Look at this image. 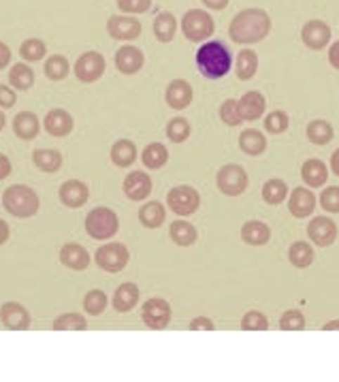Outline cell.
<instances>
[{
  "mask_svg": "<svg viewBox=\"0 0 339 382\" xmlns=\"http://www.w3.org/2000/svg\"><path fill=\"white\" fill-rule=\"evenodd\" d=\"M152 193V177L143 171H130L124 179V195L130 201H143Z\"/></svg>",
  "mask_w": 339,
  "mask_h": 382,
  "instance_id": "9a60e30c",
  "label": "cell"
},
{
  "mask_svg": "<svg viewBox=\"0 0 339 382\" xmlns=\"http://www.w3.org/2000/svg\"><path fill=\"white\" fill-rule=\"evenodd\" d=\"M301 39L309 49H324L331 41V28L320 20H312L303 26Z\"/></svg>",
  "mask_w": 339,
  "mask_h": 382,
  "instance_id": "d6986e66",
  "label": "cell"
},
{
  "mask_svg": "<svg viewBox=\"0 0 339 382\" xmlns=\"http://www.w3.org/2000/svg\"><path fill=\"white\" fill-rule=\"evenodd\" d=\"M141 160L148 169H162L169 160V150L162 144H150L141 152Z\"/></svg>",
  "mask_w": 339,
  "mask_h": 382,
  "instance_id": "e575fe53",
  "label": "cell"
},
{
  "mask_svg": "<svg viewBox=\"0 0 339 382\" xmlns=\"http://www.w3.org/2000/svg\"><path fill=\"white\" fill-rule=\"evenodd\" d=\"M45 75H47V79H51V82H62L66 75H69V71H71V65H69V60H66L64 56H60V53H53V56H49L47 60H45Z\"/></svg>",
  "mask_w": 339,
  "mask_h": 382,
  "instance_id": "1f68e13d",
  "label": "cell"
},
{
  "mask_svg": "<svg viewBox=\"0 0 339 382\" xmlns=\"http://www.w3.org/2000/svg\"><path fill=\"white\" fill-rule=\"evenodd\" d=\"M9 233H11V231H9V224H7L5 220H0V246H3V243L9 239Z\"/></svg>",
  "mask_w": 339,
  "mask_h": 382,
  "instance_id": "6f0895ef",
  "label": "cell"
},
{
  "mask_svg": "<svg viewBox=\"0 0 339 382\" xmlns=\"http://www.w3.org/2000/svg\"><path fill=\"white\" fill-rule=\"evenodd\" d=\"M94 261L96 265L107 272V274H117L122 272L128 261H130V254H128V248L120 241H109L105 246H101L94 254Z\"/></svg>",
  "mask_w": 339,
  "mask_h": 382,
  "instance_id": "5b68a950",
  "label": "cell"
},
{
  "mask_svg": "<svg viewBox=\"0 0 339 382\" xmlns=\"http://www.w3.org/2000/svg\"><path fill=\"white\" fill-rule=\"evenodd\" d=\"M175 30H177V22L171 13H158L156 20H154V34L160 43H169L173 41L175 37Z\"/></svg>",
  "mask_w": 339,
  "mask_h": 382,
  "instance_id": "74e56055",
  "label": "cell"
},
{
  "mask_svg": "<svg viewBox=\"0 0 339 382\" xmlns=\"http://www.w3.org/2000/svg\"><path fill=\"white\" fill-rule=\"evenodd\" d=\"M58 197L62 201V205L66 208H71V210H77L82 205L88 203L90 199V188L79 182V179H69V182H64L58 190Z\"/></svg>",
  "mask_w": 339,
  "mask_h": 382,
  "instance_id": "7c38bea8",
  "label": "cell"
},
{
  "mask_svg": "<svg viewBox=\"0 0 339 382\" xmlns=\"http://www.w3.org/2000/svg\"><path fill=\"white\" fill-rule=\"evenodd\" d=\"M9 86L22 92L30 90L34 86V71L28 65H24V62H18L9 71Z\"/></svg>",
  "mask_w": 339,
  "mask_h": 382,
  "instance_id": "83f0119b",
  "label": "cell"
},
{
  "mask_svg": "<svg viewBox=\"0 0 339 382\" xmlns=\"http://www.w3.org/2000/svg\"><path fill=\"white\" fill-rule=\"evenodd\" d=\"M9 65H11V49H9V45L0 41V71L7 69Z\"/></svg>",
  "mask_w": 339,
  "mask_h": 382,
  "instance_id": "f5cc1de1",
  "label": "cell"
},
{
  "mask_svg": "<svg viewBox=\"0 0 339 382\" xmlns=\"http://www.w3.org/2000/svg\"><path fill=\"white\" fill-rule=\"evenodd\" d=\"M141 22L134 18H124V15H113L107 22V32L115 41H134L141 34Z\"/></svg>",
  "mask_w": 339,
  "mask_h": 382,
  "instance_id": "4fadbf2b",
  "label": "cell"
},
{
  "mask_svg": "<svg viewBox=\"0 0 339 382\" xmlns=\"http://www.w3.org/2000/svg\"><path fill=\"white\" fill-rule=\"evenodd\" d=\"M271 237V229L260 220H250L241 227V239L250 246H264Z\"/></svg>",
  "mask_w": 339,
  "mask_h": 382,
  "instance_id": "4316f807",
  "label": "cell"
},
{
  "mask_svg": "<svg viewBox=\"0 0 339 382\" xmlns=\"http://www.w3.org/2000/svg\"><path fill=\"white\" fill-rule=\"evenodd\" d=\"M167 137L173 144H184L190 137V122L186 117H175L167 124Z\"/></svg>",
  "mask_w": 339,
  "mask_h": 382,
  "instance_id": "60d3db41",
  "label": "cell"
},
{
  "mask_svg": "<svg viewBox=\"0 0 339 382\" xmlns=\"http://www.w3.org/2000/svg\"><path fill=\"white\" fill-rule=\"evenodd\" d=\"M152 7V0H117V9L124 13H146Z\"/></svg>",
  "mask_w": 339,
  "mask_h": 382,
  "instance_id": "681fc988",
  "label": "cell"
},
{
  "mask_svg": "<svg viewBox=\"0 0 339 382\" xmlns=\"http://www.w3.org/2000/svg\"><path fill=\"white\" fill-rule=\"evenodd\" d=\"M107 307V295L98 288L90 291L86 297H84V310L90 314V316H101Z\"/></svg>",
  "mask_w": 339,
  "mask_h": 382,
  "instance_id": "7bdbcfd3",
  "label": "cell"
},
{
  "mask_svg": "<svg viewBox=\"0 0 339 382\" xmlns=\"http://www.w3.org/2000/svg\"><path fill=\"white\" fill-rule=\"evenodd\" d=\"M60 263L73 272H84L90 267V252L82 243H64L60 250Z\"/></svg>",
  "mask_w": 339,
  "mask_h": 382,
  "instance_id": "ac0fdd59",
  "label": "cell"
},
{
  "mask_svg": "<svg viewBox=\"0 0 339 382\" xmlns=\"http://www.w3.org/2000/svg\"><path fill=\"white\" fill-rule=\"evenodd\" d=\"M86 231L92 239H111L120 231L117 214L109 208H96L86 216Z\"/></svg>",
  "mask_w": 339,
  "mask_h": 382,
  "instance_id": "277c9868",
  "label": "cell"
},
{
  "mask_svg": "<svg viewBox=\"0 0 339 382\" xmlns=\"http://www.w3.org/2000/svg\"><path fill=\"white\" fill-rule=\"evenodd\" d=\"M7 126V117H5V113H3V109H0V131H3Z\"/></svg>",
  "mask_w": 339,
  "mask_h": 382,
  "instance_id": "94428289",
  "label": "cell"
},
{
  "mask_svg": "<svg viewBox=\"0 0 339 382\" xmlns=\"http://www.w3.org/2000/svg\"><path fill=\"white\" fill-rule=\"evenodd\" d=\"M216 182H218L220 193H224L226 197H239L248 188V173L239 165H224L218 171Z\"/></svg>",
  "mask_w": 339,
  "mask_h": 382,
  "instance_id": "52a82bcc",
  "label": "cell"
},
{
  "mask_svg": "<svg viewBox=\"0 0 339 382\" xmlns=\"http://www.w3.org/2000/svg\"><path fill=\"white\" fill-rule=\"evenodd\" d=\"M288 259H290V263H293L295 267L305 269V267H309V265L314 263V250H312V246L305 243V241H295V243L290 246V250H288Z\"/></svg>",
  "mask_w": 339,
  "mask_h": 382,
  "instance_id": "8d00e7d4",
  "label": "cell"
},
{
  "mask_svg": "<svg viewBox=\"0 0 339 382\" xmlns=\"http://www.w3.org/2000/svg\"><path fill=\"white\" fill-rule=\"evenodd\" d=\"M137 301H139V286L134 282H124L122 286H117V291L111 299L115 312H120V314L130 312L134 305H137Z\"/></svg>",
  "mask_w": 339,
  "mask_h": 382,
  "instance_id": "603a6c76",
  "label": "cell"
},
{
  "mask_svg": "<svg viewBox=\"0 0 339 382\" xmlns=\"http://www.w3.org/2000/svg\"><path fill=\"white\" fill-rule=\"evenodd\" d=\"M316 208V195L307 188H295L293 195H290V201H288V210L295 218H307L312 216Z\"/></svg>",
  "mask_w": 339,
  "mask_h": 382,
  "instance_id": "ffe728a7",
  "label": "cell"
},
{
  "mask_svg": "<svg viewBox=\"0 0 339 382\" xmlns=\"http://www.w3.org/2000/svg\"><path fill=\"white\" fill-rule=\"evenodd\" d=\"M233 65V58L226 45H222L220 41H210L203 43L196 51V67L198 73L207 79H220L224 75H229Z\"/></svg>",
  "mask_w": 339,
  "mask_h": 382,
  "instance_id": "7a4b0ae2",
  "label": "cell"
},
{
  "mask_svg": "<svg viewBox=\"0 0 339 382\" xmlns=\"http://www.w3.org/2000/svg\"><path fill=\"white\" fill-rule=\"evenodd\" d=\"M239 148L248 154V156H260L267 148V137L260 131L248 129L241 133L239 137Z\"/></svg>",
  "mask_w": 339,
  "mask_h": 382,
  "instance_id": "f1b7e54d",
  "label": "cell"
},
{
  "mask_svg": "<svg viewBox=\"0 0 339 382\" xmlns=\"http://www.w3.org/2000/svg\"><path fill=\"white\" fill-rule=\"evenodd\" d=\"M331 169H333L335 175H339V150H335L333 156H331Z\"/></svg>",
  "mask_w": 339,
  "mask_h": 382,
  "instance_id": "680465c9",
  "label": "cell"
},
{
  "mask_svg": "<svg viewBox=\"0 0 339 382\" xmlns=\"http://www.w3.org/2000/svg\"><path fill=\"white\" fill-rule=\"evenodd\" d=\"M169 107L181 111L186 109L190 103H192V86L186 82V79H173L167 88V94H165Z\"/></svg>",
  "mask_w": 339,
  "mask_h": 382,
  "instance_id": "44dd1931",
  "label": "cell"
},
{
  "mask_svg": "<svg viewBox=\"0 0 339 382\" xmlns=\"http://www.w3.org/2000/svg\"><path fill=\"white\" fill-rule=\"evenodd\" d=\"M3 205L15 218H30V216H34L39 212L41 201H39V195L34 193L30 186L15 184V186L5 190Z\"/></svg>",
  "mask_w": 339,
  "mask_h": 382,
  "instance_id": "3957f363",
  "label": "cell"
},
{
  "mask_svg": "<svg viewBox=\"0 0 339 382\" xmlns=\"http://www.w3.org/2000/svg\"><path fill=\"white\" fill-rule=\"evenodd\" d=\"M32 163L45 173H56L62 167V154L58 150H34Z\"/></svg>",
  "mask_w": 339,
  "mask_h": 382,
  "instance_id": "d6a6232c",
  "label": "cell"
},
{
  "mask_svg": "<svg viewBox=\"0 0 339 382\" xmlns=\"http://www.w3.org/2000/svg\"><path fill=\"white\" fill-rule=\"evenodd\" d=\"M0 323L11 331H26L30 327V312L18 301H7L0 307Z\"/></svg>",
  "mask_w": 339,
  "mask_h": 382,
  "instance_id": "8fae6325",
  "label": "cell"
},
{
  "mask_svg": "<svg viewBox=\"0 0 339 382\" xmlns=\"http://www.w3.org/2000/svg\"><path fill=\"white\" fill-rule=\"evenodd\" d=\"M214 323L210 321V318H205V316H196V318H192L190 321V329L192 331H214Z\"/></svg>",
  "mask_w": 339,
  "mask_h": 382,
  "instance_id": "816d5d0a",
  "label": "cell"
},
{
  "mask_svg": "<svg viewBox=\"0 0 339 382\" xmlns=\"http://www.w3.org/2000/svg\"><path fill=\"white\" fill-rule=\"evenodd\" d=\"M165 218H167V210L158 201H150L139 210V220L148 229H158L165 222Z\"/></svg>",
  "mask_w": 339,
  "mask_h": 382,
  "instance_id": "f546056e",
  "label": "cell"
},
{
  "mask_svg": "<svg viewBox=\"0 0 339 382\" xmlns=\"http://www.w3.org/2000/svg\"><path fill=\"white\" fill-rule=\"evenodd\" d=\"M143 62H146L143 51L134 45H124L115 51V67L124 75H134L137 71H141Z\"/></svg>",
  "mask_w": 339,
  "mask_h": 382,
  "instance_id": "5bb4252c",
  "label": "cell"
},
{
  "mask_svg": "<svg viewBox=\"0 0 339 382\" xmlns=\"http://www.w3.org/2000/svg\"><path fill=\"white\" fill-rule=\"evenodd\" d=\"M43 126L45 131L51 135V137H66L73 133V115L66 111V109H51L45 120H43Z\"/></svg>",
  "mask_w": 339,
  "mask_h": 382,
  "instance_id": "e0dca14e",
  "label": "cell"
},
{
  "mask_svg": "<svg viewBox=\"0 0 339 382\" xmlns=\"http://www.w3.org/2000/svg\"><path fill=\"white\" fill-rule=\"evenodd\" d=\"M20 53H22V58H24L26 62H39V60L45 58L47 47H45V43H43L41 39H28V41L22 43Z\"/></svg>",
  "mask_w": 339,
  "mask_h": 382,
  "instance_id": "b9f144b4",
  "label": "cell"
},
{
  "mask_svg": "<svg viewBox=\"0 0 339 382\" xmlns=\"http://www.w3.org/2000/svg\"><path fill=\"white\" fill-rule=\"evenodd\" d=\"M288 124H290V120H288V113H286V111H271V113L264 117V129H267V133H271V135L284 133V131L288 129Z\"/></svg>",
  "mask_w": 339,
  "mask_h": 382,
  "instance_id": "ee69618b",
  "label": "cell"
},
{
  "mask_svg": "<svg viewBox=\"0 0 339 382\" xmlns=\"http://www.w3.org/2000/svg\"><path fill=\"white\" fill-rule=\"evenodd\" d=\"M239 103V111H241V117H243V122H254V120H258L262 113H264V107H267V103H264V96L260 94V92H245L243 96H241V101H237Z\"/></svg>",
  "mask_w": 339,
  "mask_h": 382,
  "instance_id": "cb8c5ba5",
  "label": "cell"
},
{
  "mask_svg": "<svg viewBox=\"0 0 339 382\" xmlns=\"http://www.w3.org/2000/svg\"><path fill=\"white\" fill-rule=\"evenodd\" d=\"M9 175H11V160L5 154H0V182L7 179Z\"/></svg>",
  "mask_w": 339,
  "mask_h": 382,
  "instance_id": "db71d44e",
  "label": "cell"
},
{
  "mask_svg": "<svg viewBox=\"0 0 339 382\" xmlns=\"http://www.w3.org/2000/svg\"><path fill=\"white\" fill-rule=\"evenodd\" d=\"M307 235L316 246L326 248V246L335 243V239H337V224L326 216H318L307 224Z\"/></svg>",
  "mask_w": 339,
  "mask_h": 382,
  "instance_id": "2e32d148",
  "label": "cell"
},
{
  "mask_svg": "<svg viewBox=\"0 0 339 382\" xmlns=\"http://www.w3.org/2000/svg\"><path fill=\"white\" fill-rule=\"evenodd\" d=\"M169 235L177 246H184V248L196 241V229L186 220H175L169 229Z\"/></svg>",
  "mask_w": 339,
  "mask_h": 382,
  "instance_id": "f35d334b",
  "label": "cell"
},
{
  "mask_svg": "<svg viewBox=\"0 0 339 382\" xmlns=\"http://www.w3.org/2000/svg\"><path fill=\"white\" fill-rule=\"evenodd\" d=\"M203 3H205V7H210L214 11H222L229 5V0H203Z\"/></svg>",
  "mask_w": 339,
  "mask_h": 382,
  "instance_id": "9f6ffc18",
  "label": "cell"
},
{
  "mask_svg": "<svg viewBox=\"0 0 339 382\" xmlns=\"http://www.w3.org/2000/svg\"><path fill=\"white\" fill-rule=\"evenodd\" d=\"M107 62L98 51H86L75 62V77L84 84H94L103 77Z\"/></svg>",
  "mask_w": 339,
  "mask_h": 382,
  "instance_id": "9c48e42d",
  "label": "cell"
},
{
  "mask_svg": "<svg viewBox=\"0 0 339 382\" xmlns=\"http://www.w3.org/2000/svg\"><path fill=\"white\" fill-rule=\"evenodd\" d=\"M18 103V96H15V90L11 86H0V107L3 109H11L13 105Z\"/></svg>",
  "mask_w": 339,
  "mask_h": 382,
  "instance_id": "f907efd6",
  "label": "cell"
},
{
  "mask_svg": "<svg viewBox=\"0 0 339 382\" xmlns=\"http://www.w3.org/2000/svg\"><path fill=\"white\" fill-rule=\"evenodd\" d=\"M241 329H245V331H267L269 329V321H267L264 314L252 310V312H248L241 318Z\"/></svg>",
  "mask_w": 339,
  "mask_h": 382,
  "instance_id": "f6af8a7d",
  "label": "cell"
},
{
  "mask_svg": "<svg viewBox=\"0 0 339 382\" xmlns=\"http://www.w3.org/2000/svg\"><path fill=\"white\" fill-rule=\"evenodd\" d=\"M86 329H88L86 316L77 312L62 314L53 321V331H86Z\"/></svg>",
  "mask_w": 339,
  "mask_h": 382,
  "instance_id": "836d02e7",
  "label": "cell"
},
{
  "mask_svg": "<svg viewBox=\"0 0 339 382\" xmlns=\"http://www.w3.org/2000/svg\"><path fill=\"white\" fill-rule=\"evenodd\" d=\"M167 205L177 214V216H190L198 210L200 205V195L190 186H175L169 190L167 195Z\"/></svg>",
  "mask_w": 339,
  "mask_h": 382,
  "instance_id": "ba28073f",
  "label": "cell"
},
{
  "mask_svg": "<svg viewBox=\"0 0 339 382\" xmlns=\"http://www.w3.org/2000/svg\"><path fill=\"white\" fill-rule=\"evenodd\" d=\"M214 20L207 11L203 9H192L184 15L181 20V30L186 34L188 41H194V43H200L205 41L214 34Z\"/></svg>",
  "mask_w": 339,
  "mask_h": 382,
  "instance_id": "8992f818",
  "label": "cell"
},
{
  "mask_svg": "<svg viewBox=\"0 0 339 382\" xmlns=\"http://www.w3.org/2000/svg\"><path fill=\"white\" fill-rule=\"evenodd\" d=\"M328 62H331L335 69H339V41H335V43L331 45V49H328Z\"/></svg>",
  "mask_w": 339,
  "mask_h": 382,
  "instance_id": "11a10c76",
  "label": "cell"
},
{
  "mask_svg": "<svg viewBox=\"0 0 339 382\" xmlns=\"http://www.w3.org/2000/svg\"><path fill=\"white\" fill-rule=\"evenodd\" d=\"M13 131L20 139L32 141L41 131V122L32 111H22L13 117Z\"/></svg>",
  "mask_w": 339,
  "mask_h": 382,
  "instance_id": "7402d4cb",
  "label": "cell"
},
{
  "mask_svg": "<svg viewBox=\"0 0 339 382\" xmlns=\"http://www.w3.org/2000/svg\"><path fill=\"white\" fill-rule=\"evenodd\" d=\"M307 139L316 146H326L333 139V126L326 120H314L307 126Z\"/></svg>",
  "mask_w": 339,
  "mask_h": 382,
  "instance_id": "ab89813d",
  "label": "cell"
},
{
  "mask_svg": "<svg viewBox=\"0 0 339 382\" xmlns=\"http://www.w3.org/2000/svg\"><path fill=\"white\" fill-rule=\"evenodd\" d=\"M271 30V18L262 9H245L231 22L229 34L235 43H258Z\"/></svg>",
  "mask_w": 339,
  "mask_h": 382,
  "instance_id": "6da1fadb",
  "label": "cell"
},
{
  "mask_svg": "<svg viewBox=\"0 0 339 382\" xmlns=\"http://www.w3.org/2000/svg\"><path fill=\"white\" fill-rule=\"evenodd\" d=\"M235 71H237V77H239V79H243V82L252 79V77L256 75V71H258V56H256V51H252V49L239 51Z\"/></svg>",
  "mask_w": 339,
  "mask_h": 382,
  "instance_id": "4dcf8cb0",
  "label": "cell"
},
{
  "mask_svg": "<svg viewBox=\"0 0 339 382\" xmlns=\"http://www.w3.org/2000/svg\"><path fill=\"white\" fill-rule=\"evenodd\" d=\"M141 316L150 329H165L171 321V305L160 297H152L143 303Z\"/></svg>",
  "mask_w": 339,
  "mask_h": 382,
  "instance_id": "30bf717a",
  "label": "cell"
},
{
  "mask_svg": "<svg viewBox=\"0 0 339 382\" xmlns=\"http://www.w3.org/2000/svg\"><path fill=\"white\" fill-rule=\"evenodd\" d=\"M320 205L328 212V214H339V188L331 186L324 188L320 195Z\"/></svg>",
  "mask_w": 339,
  "mask_h": 382,
  "instance_id": "c3c4849f",
  "label": "cell"
},
{
  "mask_svg": "<svg viewBox=\"0 0 339 382\" xmlns=\"http://www.w3.org/2000/svg\"><path fill=\"white\" fill-rule=\"evenodd\" d=\"M301 177H303V182H305L309 188H320V186L326 184L328 169H326V165H324L322 160L309 158V160H305L303 167H301Z\"/></svg>",
  "mask_w": 339,
  "mask_h": 382,
  "instance_id": "d4e9b609",
  "label": "cell"
},
{
  "mask_svg": "<svg viewBox=\"0 0 339 382\" xmlns=\"http://www.w3.org/2000/svg\"><path fill=\"white\" fill-rule=\"evenodd\" d=\"M220 117H222V122L229 124V126H239V124L243 122L241 111H239V103L233 101V98L224 101L222 107H220Z\"/></svg>",
  "mask_w": 339,
  "mask_h": 382,
  "instance_id": "7dc6e473",
  "label": "cell"
},
{
  "mask_svg": "<svg viewBox=\"0 0 339 382\" xmlns=\"http://www.w3.org/2000/svg\"><path fill=\"white\" fill-rule=\"evenodd\" d=\"M288 197V186L284 179H269L262 186V199L269 205H280Z\"/></svg>",
  "mask_w": 339,
  "mask_h": 382,
  "instance_id": "d590c367",
  "label": "cell"
},
{
  "mask_svg": "<svg viewBox=\"0 0 339 382\" xmlns=\"http://www.w3.org/2000/svg\"><path fill=\"white\" fill-rule=\"evenodd\" d=\"M280 327L284 331H301V329H305V316H303V312H299V310L284 312L282 318H280Z\"/></svg>",
  "mask_w": 339,
  "mask_h": 382,
  "instance_id": "bcb514c9",
  "label": "cell"
},
{
  "mask_svg": "<svg viewBox=\"0 0 339 382\" xmlns=\"http://www.w3.org/2000/svg\"><path fill=\"white\" fill-rule=\"evenodd\" d=\"M331 329H339V321H331L324 325V331H331Z\"/></svg>",
  "mask_w": 339,
  "mask_h": 382,
  "instance_id": "91938a15",
  "label": "cell"
},
{
  "mask_svg": "<svg viewBox=\"0 0 339 382\" xmlns=\"http://www.w3.org/2000/svg\"><path fill=\"white\" fill-rule=\"evenodd\" d=\"M134 160H137V146H134L130 139H120L111 146V163L115 167H130Z\"/></svg>",
  "mask_w": 339,
  "mask_h": 382,
  "instance_id": "484cf974",
  "label": "cell"
}]
</instances>
